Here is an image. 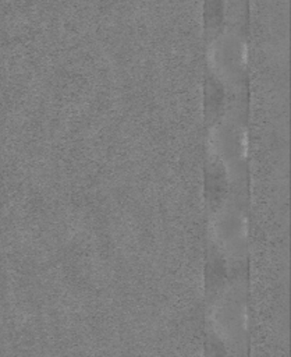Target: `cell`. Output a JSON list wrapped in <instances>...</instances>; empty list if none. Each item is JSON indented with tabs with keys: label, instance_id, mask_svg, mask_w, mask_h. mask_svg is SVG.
<instances>
[{
	"label": "cell",
	"instance_id": "obj_1",
	"mask_svg": "<svg viewBox=\"0 0 291 357\" xmlns=\"http://www.w3.org/2000/svg\"><path fill=\"white\" fill-rule=\"evenodd\" d=\"M212 231L216 244L226 255L238 258L245 252L248 243V220L237 205L227 204L214 213Z\"/></svg>",
	"mask_w": 291,
	"mask_h": 357
},
{
	"label": "cell",
	"instance_id": "obj_2",
	"mask_svg": "<svg viewBox=\"0 0 291 357\" xmlns=\"http://www.w3.org/2000/svg\"><path fill=\"white\" fill-rule=\"evenodd\" d=\"M210 138L216 156L235 173L245 162L248 149L246 131L242 124L234 119H224L214 126Z\"/></svg>",
	"mask_w": 291,
	"mask_h": 357
},
{
	"label": "cell",
	"instance_id": "obj_3",
	"mask_svg": "<svg viewBox=\"0 0 291 357\" xmlns=\"http://www.w3.org/2000/svg\"><path fill=\"white\" fill-rule=\"evenodd\" d=\"M217 335L228 342H238L248 329L246 304L238 291H228L219 298L212 312Z\"/></svg>",
	"mask_w": 291,
	"mask_h": 357
}]
</instances>
